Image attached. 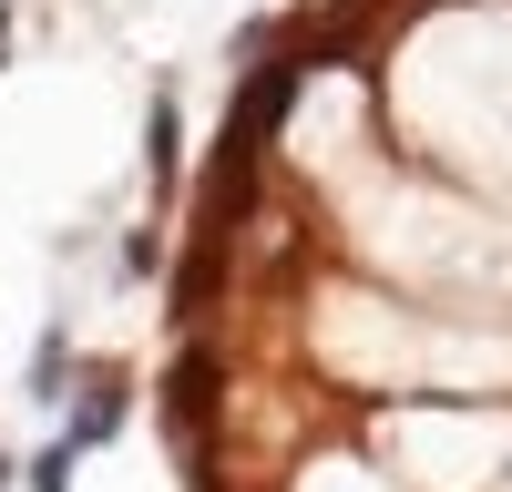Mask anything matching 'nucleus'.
<instances>
[{
	"mask_svg": "<svg viewBox=\"0 0 512 492\" xmlns=\"http://www.w3.org/2000/svg\"><path fill=\"white\" fill-rule=\"evenodd\" d=\"M164 421H175V431H205V421H216V359H205V349L175 359V380H164Z\"/></svg>",
	"mask_w": 512,
	"mask_h": 492,
	"instance_id": "2",
	"label": "nucleus"
},
{
	"mask_svg": "<svg viewBox=\"0 0 512 492\" xmlns=\"http://www.w3.org/2000/svg\"><path fill=\"white\" fill-rule=\"evenodd\" d=\"M0 482H11V451H0Z\"/></svg>",
	"mask_w": 512,
	"mask_h": 492,
	"instance_id": "7",
	"label": "nucleus"
},
{
	"mask_svg": "<svg viewBox=\"0 0 512 492\" xmlns=\"http://www.w3.org/2000/svg\"><path fill=\"white\" fill-rule=\"evenodd\" d=\"M175 144H185L175 93H154V113H144V175H154V195H175Z\"/></svg>",
	"mask_w": 512,
	"mask_h": 492,
	"instance_id": "3",
	"label": "nucleus"
},
{
	"mask_svg": "<svg viewBox=\"0 0 512 492\" xmlns=\"http://www.w3.org/2000/svg\"><path fill=\"white\" fill-rule=\"evenodd\" d=\"M72 462H82V451H72V441H52V451L31 462V492H72Z\"/></svg>",
	"mask_w": 512,
	"mask_h": 492,
	"instance_id": "5",
	"label": "nucleus"
},
{
	"mask_svg": "<svg viewBox=\"0 0 512 492\" xmlns=\"http://www.w3.org/2000/svg\"><path fill=\"white\" fill-rule=\"evenodd\" d=\"M123 400H134V390H123V369H93V380H82V410H72V451H103L113 431H123Z\"/></svg>",
	"mask_w": 512,
	"mask_h": 492,
	"instance_id": "1",
	"label": "nucleus"
},
{
	"mask_svg": "<svg viewBox=\"0 0 512 492\" xmlns=\"http://www.w3.org/2000/svg\"><path fill=\"white\" fill-rule=\"evenodd\" d=\"M0 62H11V21H0Z\"/></svg>",
	"mask_w": 512,
	"mask_h": 492,
	"instance_id": "6",
	"label": "nucleus"
},
{
	"mask_svg": "<svg viewBox=\"0 0 512 492\" xmlns=\"http://www.w3.org/2000/svg\"><path fill=\"white\" fill-rule=\"evenodd\" d=\"M31 400H62V328H41V359H31Z\"/></svg>",
	"mask_w": 512,
	"mask_h": 492,
	"instance_id": "4",
	"label": "nucleus"
}]
</instances>
